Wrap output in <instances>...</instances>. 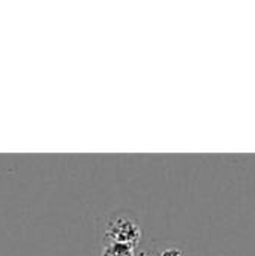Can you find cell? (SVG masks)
I'll list each match as a JSON object with an SVG mask.
<instances>
[{
  "mask_svg": "<svg viewBox=\"0 0 255 256\" xmlns=\"http://www.w3.org/2000/svg\"><path fill=\"white\" fill-rule=\"evenodd\" d=\"M137 256H147V254H140V255H137Z\"/></svg>",
  "mask_w": 255,
  "mask_h": 256,
  "instance_id": "cell-4",
  "label": "cell"
},
{
  "mask_svg": "<svg viewBox=\"0 0 255 256\" xmlns=\"http://www.w3.org/2000/svg\"><path fill=\"white\" fill-rule=\"evenodd\" d=\"M159 256H182V252L179 249H167Z\"/></svg>",
  "mask_w": 255,
  "mask_h": 256,
  "instance_id": "cell-3",
  "label": "cell"
},
{
  "mask_svg": "<svg viewBox=\"0 0 255 256\" xmlns=\"http://www.w3.org/2000/svg\"><path fill=\"white\" fill-rule=\"evenodd\" d=\"M105 238L113 244H122L134 249L141 238V230L135 219L129 216H116L110 220Z\"/></svg>",
  "mask_w": 255,
  "mask_h": 256,
  "instance_id": "cell-1",
  "label": "cell"
},
{
  "mask_svg": "<svg viewBox=\"0 0 255 256\" xmlns=\"http://www.w3.org/2000/svg\"><path fill=\"white\" fill-rule=\"evenodd\" d=\"M134 249L122 246V244H113L110 243L105 249L102 256H134Z\"/></svg>",
  "mask_w": 255,
  "mask_h": 256,
  "instance_id": "cell-2",
  "label": "cell"
}]
</instances>
